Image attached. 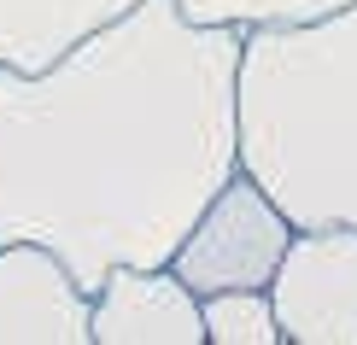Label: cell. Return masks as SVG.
I'll list each match as a JSON object with an SVG mask.
<instances>
[{"mask_svg": "<svg viewBox=\"0 0 357 345\" xmlns=\"http://www.w3.org/2000/svg\"><path fill=\"white\" fill-rule=\"evenodd\" d=\"M205 339L211 345H281V322L270 305V287H229L199 298Z\"/></svg>", "mask_w": 357, "mask_h": 345, "instance_id": "ba28073f", "label": "cell"}, {"mask_svg": "<svg viewBox=\"0 0 357 345\" xmlns=\"http://www.w3.org/2000/svg\"><path fill=\"white\" fill-rule=\"evenodd\" d=\"M193 24H229V29H275V24H310L322 12H340L346 0H176Z\"/></svg>", "mask_w": 357, "mask_h": 345, "instance_id": "9c48e42d", "label": "cell"}, {"mask_svg": "<svg viewBox=\"0 0 357 345\" xmlns=\"http://www.w3.org/2000/svg\"><path fill=\"white\" fill-rule=\"evenodd\" d=\"M88 339L100 345H199V293L170 263H123L88 293Z\"/></svg>", "mask_w": 357, "mask_h": 345, "instance_id": "5b68a950", "label": "cell"}, {"mask_svg": "<svg viewBox=\"0 0 357 345\" xmlns=\"http://www.w3.org/2000/svg\"><path fill=\"white\" fill-rule=\"evenodd\" d=\"M135 0H0V65L41 70Z\"/></svg>", "mask_w": 357, "mask_h": 345, "instance_id": "52a82bcc", "label": "cell"}, {"mask_svg": "<svg viewBox=\"0 0 357 345\" xmlns=\"http://www.w3.org/2000/svg\"><path fill=\"white\" fill-rule=\"evenodd\" d=\"M0 345H88V287L36 240L0 246Z\"/></svg>", "mask_w": 357, "mask_h": 345, "instance_id": "8992f818", "label": "cell"}, {"mask_svg": "<svg viewBox=\"0 0 357 345\" xmlns=\"http://www.w3.org/2000/svg\"><path fill=\"white\" fill-rule=\"evenodd\" d=\"M287 240H293V217L246 170H234L199 205V217L188 222V234L176 240L170 269L199 298L229 293V287H270L281 258H287Z\"/></svg>", "mask_w": 357, "mask_h": 345, "instance_id": "3957f363", "label": "cell"}, {"mask_svg": "<svg viewBox=\"0 0 357 345\" xmlns=\"http://www.w3.org/2000/svg\"><path fill=\"white\" fill-rule=\"evenodd\" d=\"M241 29L135 0L53 65H0V246L36 240L88 293L170 263L199 205L241 170Z\"/></svg>", "mask_w": 357, "mask_h": 345, "instance_id": "6da1fadb", "label": "cell"}, {"mask_svg": "<svg viewBox=\"0 0 357 345\" xmlns=\"http://www.w3.org/2000/svg\"><path fill=\"white\" fill-rule=\"evenodd\" d=\"M281 339L293 345H357V229L322 222L293 229L287 258L270 281Z\"/></svg>", "mask_w": 357, "mask_h": 345, "instance_id": "277c9868", "label": "cell"}, {"mask_svg": "<svg viewBox=\"0 0 357 345\" xmlns=\"http://www.w3.org/2000/svg\"><path fill=\"white\" fill-rule=\"evenodd\" d=\"M234 135L241 170L293 229H357V0L310 24L246 29Z\"/></svg>", "mask_w": 357, "mask_h": 345, "instance_id": "7a4b0ae2", "label": "cell"}]
</instances>
